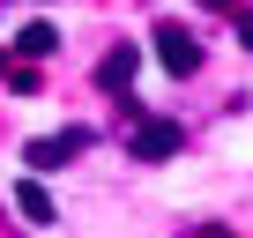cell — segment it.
Here are the masks:
<instances>
[{
	"label": "cell",
	"mask_w": 253,
	"mask_h": 238,
	"mask_svg": "<svg viewBox=\"0 0 253 238\" xmlns=\"http://www.w3.org/2000/svg\"><path fill=\"white\" fill-rule=\"evenodd\" d=\"M52 45H60V30H52V23H23V30H15V52H30V60H38V52H52Z\"/></svg>",
	"instance_id": "cell-6"
},
{
	"label": "cell",
	"mask_w": 253,
	"mask_h": 238,
	"mask_svg": "<svg viewBox=\"0 0 253 238\" xmlns=\"http://www.w3.org/2000/svg\"><path fill=\"white\" fill-rule=\"evenodd\" d=\"M134 67H142V52H134V45H112V52L97 60V89H104V97H119L126 82H134Z\"/></svg>",
	"instance_id": "cell-3"
},
{
	"label": "cell",
	"mask_w": 253,
	"mask_h": 238,
	"mask_svg": "<svg viewBox=\"0 0 253 238\" xmlns=\"http://www.w3.org/2000/svg\"><path fill=\"white\" fill-rule=\"evenodd\" d=\"M82 157V134H38L30 142V171H52V164H75Z\"/></svg>",
	"instance_id": "cell-4"
},
{
	"label": "cell",
	"mask_w": 253,
	"mask_h": 238,
	"mask_svg": "<svg viewBox=\"0 0 253 238\" xmlns=\"http://www.w3.org/2000/svg\"><path fill=\"white\" fill-rule=\"evenodd\" d=\"M238 45H246V52H253V15H238Z\"/></svg>",
	"instance_id": "cell-7"
},
{
	"label": "cell",
	"mask_w": 253,
	"mask_h": 238,
	"mask_svg": "<svg viewBox=\"0 0 253 238\" xmlns=\"http://www.w3.org/2000/svg\"><path fill=\"white\" fill-rule=\"evenodd\" d=\"M209 8H238V0H209Z\"/></svg>",
	"instance_id": "cell-9"
},
{
	"label": "cell",
	"mask_w": 253,
	"mask_h": 238,
	"mask_svg": "<svg viewBox=\"0 0 253 238\" xmlns=\"http://www.w3.org/2000/svg\"><path fill=\"white\" fill-rule=\"evenodd\" d=\"M15 208H23L30 223H52V216H60V208H52V194H45L38 179H15Z\"/></svg>",
	"instance_id": "cell-5"
},
{
	"label": "cell",
	"mask_w": 253,
	"mask_h": 238,
	"mask_svg": "<svg viewBox=\"0 0 253 238\" xmlns=\"http://www.w3.org/2000/svg\"><path fill=\"white\" fill-rule=\"evenodd\" d=\"M194 238H231V231H216V223H209V231H194Z\"/></svg>",
	"instance_id": "cell-8"
},
{
	"label": "cell",
	"mask_w": 253,
	"mask_h": 238,
	"mask_svg": "<svg viewBox=\"0 0 253 238\" xmlns=\"http://www.w3.org/2000/svg\"><path fill=\"white\" fill-rule=\"evenodd\" d=\"M149 45H157V60H164L171 75H194V67H201V38H194L186 23H157Z\"/></svg>",
	"instance_id": "cell-2"
},
{
	"label": "cell",
	"mask_w": 253,
	"mask_h": 238,
	"mask_svg": "<svg viewBox=\"0 0 253 238\" xmlns=\"http://www.w3.org/2000/svg\"><path fill=\"white\" fill-rule=\"evenodd\" d=\"M186 149V119H164V112H142L134 127H126V157H142V164H164Z\"/></svg>",
	"instance_id": "cell-1"
}]
</instances>
